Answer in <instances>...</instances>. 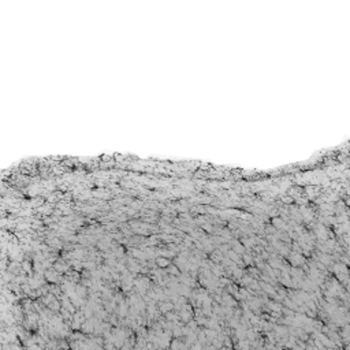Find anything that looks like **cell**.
Returning a JSON list of instances; mask_svg holds the SVG:
<instances>
[{
    "instance_id": "cell-1",
    "label": "cell",
    "mask_w": 350,
    "mask_h": 350,
    "mask_svg": "<svg viewBox=\"0 0 350 350\" xmlns=\"http://www.w3.org/2000/svg\"><path fill=\"white\" fill-rule=\"evenodd\" d=\"M157 263H159V265L160 267H167L168 265V260H166V259H159Z\"/></svg>"
}]
</instances>
